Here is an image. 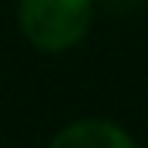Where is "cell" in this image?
<instances>
[{
    "instance_id": "3957f363",
    "label": "cell",
    "mask_w": 148,
    "mask_h": 148,
    "mask_svg": "<svg viewBox=\"0 0 148 148\" xmlns=\"http://www.w3.org/2000/svg\"><path fill=\"white\" fill-rule=\"evenodd\" d=\"M108 3H111L114 14H131V10H138L145 0H108Z\"/></svg>"
},
{
    "instance_id": "7a4b0ae2",
    "label": "cell",
    "mask_w": 148,
    "mask_h": 148,
    "mask_svg": "<svg viewBox=\"0 0 148 148\" xmlns=\"http://www.w3.org/2000/svg\"><path fill=\"white\" fill-rule=\"evenodd\" d=\"M51 148H135L131 135L111 121H101V118H84V121H74L67 125Z\"/></svg>"
},
{
    "instance_id": "6da1fadb",
    "label": "cell",
    "mask_w": 148,
    "mask_h": 148,
    "mask_svg": "<svg viewBox=\"0 0 148 148\" xmlns=\"http://www.w3.org/2000/svg\"><path fill=\"white\" fill-rule=\"evenodd\" d=\"M94 0H20V30L40 51H67L88 34Z\"/></svg>"
}]
</instances>
